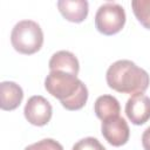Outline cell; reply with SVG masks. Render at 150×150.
I'll list each match as a JSON object with an SVG mask.
<instances>
[{"instance_id": "cell-9", "label": "cell", "mask_w": 150, "mask_h": 150, "mask_svg": "<svg viewBox=\"0 0 150 150\" xmlns=\"http://www.w3.org/2000/svg\"><path fill=\"white\" fill-rule=\"evenodd\" d=\"M23 98L22 88L13 81L0 83V108L6 111L16 109Z\"/></svg>"}, {"instance_id": "cell-13", "label": "cell", "mask_w": 150, "mask_h": 150, "mask_svg": "<svg viewBox=\"0 0 150 150\" xmlns=\"http://www.w3.org/2000/svg\"><path fill=\"white\" fill-rule=\"evenodd\" d=\"M71 150H105V148L101 144L97 138L94 137H86L77 141Z\"/></svg>"}, {"instance_id": "cell-2", "label": "cell", "mask_w": 150, "mask_h": 150, "mask_svg": "<svg viewBox=\"0 0 150 150\" xmlns=\"http://www.w3.org/2000/svg\"><path fill=\"white\" fill-rule=\"evenodd\" d=\"M105 80L115 91L132 95L144 93L150 84L149 74L130 60H118L110 64Z\"/></svg>"}, {"instance_id": "cell-3", "label": "cell", "mask_w": 150, "mask_h": 150, "mask_svg": "<svg viewBox=\"0 0 150 150\" xmlns=\"http://www.w3.org/2000/svg\"><path fill=\"white\" fill-rule=\"evenodd\" d=\"M11 43L20 54L32 55L41 49L43 45V32L38 22L21 20L12 29Z\"/></svg>"}, {"instance_id": "cell-10", "label": "cell", "mask_w": 150, "mask_h": 150, "mask_svg": "<svg viewBox=\"0 0 150 150\" xmlns=\"http://www.w3.org/2000/svg\"><path fill=\"white\" fill-rule=\"evenodd\" d=\"M50 71H64L77 76L80 71V63L76 56L68 50H59L54 53L49 60Z\"/></svg>"}, {"instance_id": "cell-12", "label": "cell", "mask_w": 150, "mask_h": 150, "mask_svg": "<svg viewBox=\"0 0 150 150\" xmlns=\"http://www.w3.org/2000/svg\"><path fill=\"white\" fill-rule=\"evenodd\" d=\"M132 12L141 25L150 29V0H132Z\"/></svg>"}, {"instance_id": "cell-6", "label": "cell", "mask_w": 150, "mask_h": 150, "mask_svg": "<svg viewBox=\"0 0 150 150\" xmlns=\"http://www.w3.org/2000/svg\"><path fill=\"white\" fill-rule=\"evenodd\" d=\"M101 132L105 141L112 146L124 145L130 136L129 125L125 120L120 115L102 121Z\"/></svg>"}, {"instance_id": "cell-14", "label": "cell", "mask_w": 150, "mask_h": 150, "mask_svg": "<svg viewBox=\"0 0 150 150\" xmlns=\"http://www.w3.org/2000/svg\"><path fill=\"white\" fill-rule=\"evenodd\" d=\"M23 150H63V146L53 138H43L26 146Z\"/></svg>"}, {"instance_id": "cell-8", "label": "cell", "mask_w": 150, "mask_h": 150, "mask_svg": "<svg viewBox=\"0 0 150 150\" xmlns=\"http://www.w3.org/2000/svg\"><path fill=\"white\" fill-rule=\"evenodd\" d=\"M56 5L67 21L80 23L88 16L89 5L87 0H59Z\"/></svg>"}, {"instance_id": "cell-15", "label": "cell", "mask_w": 150, "mask_h": 150, "mask_svg": "<svg viewBox=\"0 0 150 150\" xmlns=\"http://www.w3.org/2000/svg\"><path fill=\"white\" fill-rule=\"evenodd\" d=\"M142 145L144 150H150V127H148L142 135Z\"/></svg>"}, {"instance_id": "cell-7", "label": "cell", "mask_w": 150, "mask_h": 150, "mask_svg": "<svg viewBox=\"0 0 150 150\" xmlns=\"http://www.w3.org/2000/svg\"><path fill=\"white\" fill-rule=\"evenodd\" d=\"M125 114L135 125H142L150 120V97L141 94H134L125 103Z\"/></svg>"}, {"instance_id": "cell-5", "label": "cell", "mask_w": 150, "mask_h": 150, "mask_svg": "<svg viewBox=\"0 0 150 150\" xmlns=\"http://www.w3.org/2000/svg\"><path fill=\"white\" fill-rule=\"evenodd\" d=\"M23 114L30 124L43 127L50 121L53 108L47 98L41 95H34L28 98L23 109Z\"/></svg>"}, {"instance_id": "cell-4", "label": "cell", "mask_w": 150, "mask_h": 150, "mask_svg": "<svg viewBox=\"0 0 150 150\" xmlns=\"http://www.w3.org/2000/svg\"><path fill=\"white\" fill-rule=\"evenodd\" d=\"M124 8L116 2L101 5L95 14V27L103 35H114L122 30L125 25Z\"/></svg>"}, {"instance_id": "cell-11", "label": "cell", "mask_w": 150, "mask_h": 150, "mask_svg": "<svg viewBox=\"0 0 150 150\" xmlns=\"http://www.w3.org/2000/svg\"><path fill=\"white\" fill-rule=\"evenodd\" d=\"M94 111L97 118L104 121L112 116H118L121 111V105L116 97L111 95H101L95 101Z\"/></svg>"}, {"instance_id": "cell-1", "label": "cell", "mask_w": 150, "mask_h": 150, "mask_svg": "<svg viewBox=\"0 0 150 150\" xmlns=\"http://www.w3.org/2000/svg\"><path fill=\"white\" fill-rule=\"evenodd\" d=\"M46 90L67 110H80L88 100V89L77 76L64 71H49L45 79Z\"/></svg>"}]
</instances>
